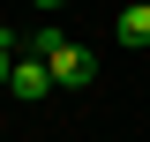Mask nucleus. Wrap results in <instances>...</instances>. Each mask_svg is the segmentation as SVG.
<instances>
[{
  "instance_id": "f257e3e1",
  "label": "nucleus",
  "mask_w": 150,
  "mask_h": 142,
  "mask_svg": "<svg viewBox=\"0 0 150 142\" xmlns=\"http://www.w3.org/2000/svg\"><path fill=\"white\" fill-rule=\"evenodd\" d=\"M53 82L60 90H90L98 82V53H90V45H68V53L53 60Z\"/></svg>"
},
{
  "instance_id": "f03ea898",
  "label": "nucleus",
  "mask_w": 150,
  "mask_h": 142,
  "mask_svg": "<svg viewBox=\"0 0 150 142\" xmlns=\"http://www.w3.org/2000/svg\"><path fill=\"white\" fill-rule=\"evenodd\" d=\"M45 90H60V82H53V60H15V82H8V97H23V105H38Z\"/></svg>"
},
{
  "instance_id": "7ed1b4c3",
  "label": "nucleus",
  "mask_w": 150,
  "mask_h": 142,
  "mask_svg": "<svg viewBox=\"0 0 150 142\" xmlns=\"http://www.w3.org/2000/svg\"><path fill=\"white\" fill-rule=\"evenodd\" d=\"M112 37H120V45H150V0H128L120 22H112Z\"/></svg>"
},
{
  "instance_id": "20e7f679",
  "label": "nucleus",
  "mask_w": 150,
  "mask_h": 142,
  "mask_svg": "<svg viewBox=\"0 0 150 142\" xmlns=\"http://www.w3.org/2000/svg\"><path fill=\"white\" fill-rule=\"evenodd\" d=\"M68 45H75V37L60 30V22H38V37H30V60H60Z\"/></svg>"
},
{
  "instance_id": "39448f33",
  "label": "nucleus",
  "mask_w": 150,
  "mask_h": 142,
  "mask_svg": "<svg viewBox=\"0 0 150 142\" xmlns=\"http://www.w3.org/2000/svg\"><path fill=\"white\" fill-rule=\"evenodd\" d=\"M8 53H15V37H8V30H0V90H8V82H15V60H8Z\"/></svg>"
},
{
  "instance_id": "423d86ee",
  "label": "nucleus",
  "mask_w": 150,
  "mask_h": 142,
  "mask_svg": "<svg viewBox=\"0 0 150 142\" xmlns=\"http://www.w3.org/2000/svg\"><path fill=\"white\" fill-rule=\"evenodd\" d=\"M38 8H45V22H53V8H68V0H38Z\"/></svg>"
}]
</instances>
